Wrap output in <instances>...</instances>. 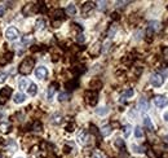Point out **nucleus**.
<instances>
[{
	"label": "nucleus",
	"mask_w": 168,
	"mask_h": 158,
	"mask_svg": "<svg viewBox=\"0 0 168 158\" xmlns=\"http://www.w3.org/2000/svg\"><path fill=\"white\" fill-rule=\"evenodd\" d=\"M34 65H35V60L32 59V57H26V59L20 63L18 71H20L21 74H23V75H27V74H30L32 71Z\"/></svg>",
	"instance_id": "f257e3e1"
},
{
	"label": "nucleus",
	"mask_w": 168,
	"mask_h": 158,
	"mask_svg": "<svg viewBox=\"0 0 168 158\" xmlns=\"http://www.w3.org/2000/svg\"><path fill=\"white\" fill-rule=\"evenodd\" d=\"M84 99H85V102H87L88 105H91V106H95V105L97 104V101H98V92H96V91H92V90L85 91Z\"/></svg>",
	"instance_id": "f03ea898"
},
{
	"label": "nucleus",
	"mask_w": 168,
	"mask_h": 158,
	"mask_svg": "<svg viewBox=\"0 0 168 158\" xmlns=\"http://www.w3.org/2000/svg\"><path fill=\"white\" fill-rule=\"evenodd\" d=\"M164 82V77L160 73H154L151 74L150 77V83L154 86V87H160Z\"/></svg>",
	"instance_id": "7ed1b4c3"
},
{
	"label": "nucleus",
	"mask_w": 168,
	"mask_h": 158,
	"mask_svg": "<svg viewBox=\"0 0 168 158\" xmlns=\"http://www.w3.org/2000/svg\"><path fill=\"white\" fill-rule=\"evenodd\" d=\"M18 35H20V32H18V30L16 29V27L10 26L7 29V31H5V38H7L9 41L12 40H16L18 38Z\"/></svg>",
	"instance_id": "20e7f679"
},
{
	"label": "nucleus",
	"mask_w": 168,
	"mask_h": 158,
	"mask_svg": "<svg viewBox=\"0 0 168 158\" xmlns=\"http://www.w3.org/2000/svg\"><path fill=\"white\" fill-rule=\"evenodd\" d=\"M101 51H102V44H101V41H96L89 48V55L92 57H97L101 53Z\"/></svg>",
	"instance_id": "39448f33"
},
{
	"label": "nucleus",
	"mask_w": 168,
	"mask_h": 158,
	"mask_svg": "<svg viewBox=\"0 0 168 158\" xmlns=\"http://www.w3.org/2000/svg\"><path fill=\"white\" fill-rule=\"evenodd\" d=\"M154 104L158 108H164L168 104V99L164 95H156L154 96Z\"/></svg>",
	"instance_id": "423d86ee"
},
{
	"label": "nucleus",
	"mask_w": 168,
	"mask_h": 158,
	"mask_svg": "<svg viewBox=\"0 0 168 158\" xmlns=\"http://www.w3.org/2000/svg\"><path fill=\"white\" fill-rule=\"evenodd\" d=\"M47 75H48V70H47L45 66H39V68H36V70H35V77H36L38 79H44V78H47Z\"/></svg>",
	"instance_id": "0eeeda50"
},
{
	"label": "nucleus",
	"mask_w": 168,
	"mask_h": 158,
	"mask_svg": "<svg viewBox=\"0 0 168 158\" xmlns=\"http://www.w3.org/2000/svg\"><path fill=\"white\" fill-rule=\"evenodd\" d=\"M89 87H91L92 91H96V92H97V91L101 90V87H102V82H101L98 78H95L89 82Z\"/></svg>",
	"instance_id": "6e6552de"
},
{
	"label": "nucleus",
	"mask_w": 168,
	"mask_h": 158,
	"mask_svg": "<svg viewBox=\"0 0 168 158\" xmlns=\"http://www.w3.org/2000/svg\"><path fill=\"white\" fill-rule=\"evenodd\" d=\"M149 109V104H147V100L145 97H141L139 100V110L141 113H146Z\"/></svg>",
	"instance_id": "1a4fd4ad"
},
{
	"label": "nucleus",
	"mask_w": 168,
	"mask_h": 158,
	"mask_svg": "<svg viewBox=\"0 0 168 158\" xmlns=\"http://www.w3.org/2000/svg\"><path fill=\"white\" fill-rule=\"evenodd\" d=\"M93 8H95V3H93V1H87L83 5V8H82V13H83V16H87L88 13L93 9Z\"/></svg>",
	"instance_id": "9d476101"
},
{
	"label": "nucleus",
	"mask_w": 168,
	"mask_h": 158,
	"mask_svg": "<svg viewBox=\"0 0 168 158\" xmlns=\"http://www.w3.org/2000/svg\"><path fill=\"white\" fill-rule=\"evenodd\" d=\"M57 87H58L57 83H52V84L48 87V91H47V97H48V100L53 99V95H54V92H56Z\"/></svg>",
	"instance_id": "9b49d317"
},
{
	"label": "nucleus",
	"mask_w": 168,
	"mask_h": 158,
	"mask_svg": "<svg viewBox=\"0 0 168 158\" xmlns=\"http://www.w3.org/2000/svg\"><path fill=\"white\" fill-rule=\"evenodd\" d=\"M12 88L10 87H3L1 90H0V96L1 97H5V99H8V97H10L12 96Z\"/></svg>",
	"instance_id": "f8f14e48"
},
{
	"label": "nucleus",
	"mask_w": 168,
	"mask_h": 158,
	"mask_svg": "<svg viewBox=\"0 0 168 158\" xmlns=\"http://www.w3.org/2000/svg\"><path fill=\"white\" fill-rule=\"evenodd\" d=\"M63 17H65V10L61 9V8H58V9H56L53 12V18H54V20L61 21V20H63Z\"/></svg>",
	"instance_id": "ddd939ff"
},
{
	"label": "nucleus",
	"mask_w": 168,
	"mask_h": 158,
	"mask_svg": "<svg viewBox=\"0 0 168 158\" xmlns=\"http://www.w3.org/2000/svg\"><path fill=\"white\" fill-rule=\"evenodd\" d=\"M78 79H71V80H69V82H66V88L67 90H70V91H73V90H75L76 87H78Z\"/></svg>",
	"instance_id": "4468645a"
},
{
	"label": "nucleus",
	"mask_w": 168,
	"mask_h": 158,
	"mask_svg": "<svg viewBox=\"0 0 168 158\" xmlns=\"http://www.w3.org/2000/svg\"><path fill=\"white\" fill-rule=\"evenodd\" d=\"M149 27H150V29L155 32V31H159V30L162 29V23L159 21H151L150 23H149Z\"/></svg>",
	"instance_id": "2eb2a0df"
},
{
	"label": "nucleus",
	"mask_w": 168,
	"mask_h": 158,
	"mask_svg": "<svg viewBox=\"0 0 168 158\" xmlns=\"http://www.w3.org/2000/svg\"><path fill=\"white\" fill-rule=\"evenodd\" d=\"M111 132H112V127L111 126H104L102 128H101V135H102L104 137L109 136Z\"/></svg>",
	"instance_id": "dca6fc26"
},
{
	"label": "nucleus",
	"mask_w": 168,
	"mask_h": 158,
	"mask_svg": "<svg viewBox=\"0 0 168 158\" xmlns=\"http://www.w3.org/2000/svg\"><path fill=\"white\" fill-rule=\"evenodd\" d=\"M25 100H26V96H25L23 93H16L14 99H13V101H14L16 104H22Z\"/></svg>",
	"instance_id": "f3484780"
},
{
	"label": "nucleus",
	"mask_w": 168,
	"mask_h": 158,
	"mask_svg": "<svg viewBox=\"0 0 168 158\" xmlns=\"http://www.w3.org/2000/svg\"><path fill=\"white\" fill-rule=\"evenodd\" d=\"M144 126L146 127V128H149V131H154V124H153V122H151V119L149 117L144 118Z\"/></svg>",
	"instance_id": "a211bd4d"
},
{
	"label": "nucleus",
	"mask_w": 168,
	"mask_h": 158,
	"mask_svg": "<svg viewBox=\"0 0 168 158\" xmlns=\"http://www.w3.org/2000/svg\"><path fill=\"white\" fill-rule=\"evenodd\" d=\"M66 13H67V16H75L76 13V8L74 4H69L67 8H66Z\"/></svg>",
	"instance_id": "6ab92c4d"
},
{
	"label": "nucleus",
	"mask_w": 168,
	"mask_h": 158,
	"mask_svg": "<svg viewBox=\"0 0 168 158\" xmlns=\"http://www.w3.org/2000/svg\"><path fill=\"white\" fill-rule=\"evenodd\" d=\"M30 84H31V82L29 79H22L20 82V88L21 90H29Z\"/></svg>",
	"instance_id": "aec40b11"
},
{
	"label": "nucleus",
	"mask_w": 168,
	"mask_h": 158,
	"mask_svg": "<svg viewBox=\"0 0 168 158\" xmlns=\"http://www.w3.org/2000/svg\"><path fill=\"white\" fill-rule=\"evenodd\" d=\"M62 122V115L61 114H53L52 115V123L53 124H60Z\"/></svg>",
	"instance_id": "412c9836"
},
{
	"label": "nucleus",
	"mask_w": 168,
	"mask_h": 158,
	"mask_svg": "<svg viewBox=\"0 0 168 158\" xmlns=\"http://www.w3.org/2000/svg\"><path fill=\"white\" fill-rule=\"evenodd\" d=\"M134 136H136L137 139L144 137V131H142V128L140 126H137L136 128H134Z\"/></svg>",
	"instance_id": "4be33fe9"
},
{
	"label": "nucleus",
	"mask_w": 168,
	"mask_h": 158,
	"mask_svg": "<svg viewBox=\"0 0 168 158\" xmlns=\"http://www.w3.org/2000/svg\"><path fill=\"white\" fill-rule=\"evenodd\" d=\"M27 92L30 93L31 96H35L36 95V92H38V87H36V84H30V87H29V90H27Z\"/></svg>",
	"instance_id": "5701e85b"
},
{
	"label": "nucleus",
	"mask_w": 168,
	"mask_h": 158,
	"mask_svg": "<svg viewBox=\"0 0 168 158\" xmlns=\"http://www.w3.org/2000/svg\"><path fill=\"white\" fill-rule=\"evenodd\" d=\"M42 128H43V126H42V123H40L39 121L34 122V124H32V131H35V132H40V131H42Z\"/></svg>",
	"instance_id": "b1692460"
},
{
	"label": "nucleus",
	"mask_w": 168,
	"mask_h": 158,
	"mask_svg": "<svg viewBox=\"0 0 168 158\" xmlns=\"http://www.w3.org/2000/svg\"><path fill=\"white\" fill-rule=\"evenodd\" d=\"M145 37H146V40H147V41H151V40H153L154 31H153V30H151L149 26H147V29H146V34H145Z\"/></svg>",
	"instance_id": "393cba45"
},
{
	"label": "nucleus",
	"mask_w": 168,
	"mask_h": 158,
	"mask_svg": "<svg viewBox=\"0 0 168 158\" xmlns=\"http://www.w3.org/2000/svg\"><path fill=\"white\" fill-rule=\"evenodd\" d=\"M117 30H118V27L115 26V25H111V26H110V29H109V32H107V37L112 38L115 35V32H117Z\"/></svg>",
	"instance_id": "a878e982"
},
{
	"label": "nucleus",
	"mask_w": 168,
	"mask_h": 158,
	"mask_svg": "<svg viewBox=\"0 0 168 158\" xmlns=\"http://www.w3.org/2000/svg\"><path fill=\"white\" fill-rule=\"evenodd\" d=\"M32 8H34V5H32V4H27L26 7L23 8V14H26V16H30V14H31V10H32Z\"/></svg>",
	"instance_id": "bb28decb"
},
{
	"label": "nucleus",
	"mask_w": 168,
	"mask_h": 158,
	"mask_svg": "<svg viewBox=\"0 0 168 158\" xmlns=\"http://www.w3.org/2000/svg\"><path fill=\"white\" fill-rule=\"evenodd\" d=\"M69 99H70V93H67V92H61L58 95L60 101H66V100H69Z\"/></svg>",
	"instance_id": "cd10ccee"
},
{
	"label": "nucleus",
	"mask_w": 168,
	"mask_h": 158,
	"mask_svg": "<svg viewBox=\"0 0 168 158\" xmlns=\"http://www.w3.org/2000/svg\"><path fill=\"white\" fill-rule=\"evenodd\" d=\"M115 146H118V148H124V140L123 139H120V137H118V139H115Z\"/></svg>",
	"instance_id": "c85d7f7f"
},
{
	"label": "nucleus",
	"mask_w": 168,
	"mask_h": 158,
	"mask_svg": "<svg viewBox=\"0 0 168 158\" xmlns=\"http://www.w3.org/2000/svg\"><path fill=\"white\" fill-rule=\"evenodd\" d=\"M133 93H134V91L129 88V90H127V91H124V92H123L122 97H123V99H125V97H131V96H133Z\"/></svg>",
	"instance_id": "c756f323"
},
{
	"label": "nucleus",
	"mask_w": 168,
	"mask_h": 158,
	"mask_svg": "<svg viewBox=\"0 0 168 158\" xmlns=\"http://www.w3.org/2000/svg\"><path fill=\"white\" fill-rule=\"evenodd\" d=\"M96 113H97L98 115H105L107 113V108L106 106H102V108H98L97 110H96Z\"/></svg>",
	"instance_id": "7c9ffc66"
},
{
	"label": "nucleus",
	"mask_w": 168,
	"mask_h": 158,
	"mask_svg": "<svg viewBox=\"0 0 168 158\" xmlns=\"http://www.w3.org/2000/svg\"><path fill=\"white\" fill-rule=\"evenodd\" d=\"M123 130H124V136L128 137L129 135H131V131H132V127L129 126V124H127V126L123 127Z\"/></svg>",
	"instance_id": "2f4dec72"
},
{
	"label": "nucleus",
	"mask_w": 168,
	"mask_h": 158,
	"mask_svg": "<svg viewBox=\"0 0 168 158\" xmlns=\"http://www.w3.org/2000/svg\"><path fill=\"white\" fill-rule=\"evenodd\" d=\"M44 25H45L44 20H38L36 21V25H35V27H36V30H42L43 27H44Z\"/></svg>",
	"instance_id": "473e14b6"
},
{
	"label": "nucleus",
	"mask_w": 168,
	"mask_h": 158,
	"mask_svg": "<svg viewBox=\"0 0 168 158\" xmlns=\"http://www.w3.org/2000/svg\"><path fill=\"white\" fill-rule=\"evenodd\" d=\"M0 130L3 132H8L9 131V123H0Z\"/></svg>",
	"instance_id": "72a5a7b5"
},
{
	"label": "nucleus",
	"mask_w": 168,
	"mask_h": 158,
	"mask_svg": "<svg viewBox=\"0 0 168 158\" xmlns=\"http://www.w3.org/2000/svg\"><path fill=\"white\" fill-rule=\"evenodd\" d=\"M132 149H133L136 153H144V148L142 146H137V145H132Z\"/></svg>",
	"instance_id": "f704fd0d"
},
{
	"label": "nucleus",
	"mask_w": 168,
	"mask_h": 158,
	"mask_svg": "<svg viewBox=\"0 0 168 158\" xmlns=\"http://www.w3.org/2000/svg\"><path fill=\"white\" fill-rule=\"evenodd\" d=\"M145 152H146V154H147L149 158H158V157H156V154L154 153L153 149H147V150H145Z\"/></svg>",
	"instance_id": "c9c22d12"
},
{
	"label": "nucleus",
	"mask_w": 168,
	"mask_h": 158,
	"mask_svg": "<svg viewBox=\"0 0 168 158\" xmlns=\"http://www.w3.org/2000/svg\"><path fill=\"white\" fill-rule=\"evenodd\" d=\"M76 41H78V43H84V41H85L84 35L83 34H78V35H76Z\"/></svg>",
	"instance_id": "e433bc0d"
},
{
	"label": "nucleus",
	"mask_w": 168,
	"mask_h": 158,
	"mask_svg": "<svg viewBox=\"0 0 168 158\" xmlns=\"http://www.w3.org/2000/svg\"><path fill=\"white\" fill-rule=\"evenodd\" d=\"M7 73H0V83H4L7 80Z\"/></svg>",
	"instance_id": "4c0bfd02"
},
{
	"label": "nucleus",
	"mask_w": 168,
	"mask_h": 158,
	"mask_svg": "<svg viewBox=\"0 0 168 158\" xmlns=\"http://www.w3.org/2000/svg\"><path fill=\"white\" fill-rule=\"evenodd\" d=\"M119 158H128V153L124 150V149H122L119 153Z\"/></svg>",
	"instance_id": "58836bf2"
},
{
	"label": "nucleus",
	"mask_w": 168,
	"mask_h": 158,
	"mask_svg": "<svg viewBox=\"0 0 168 158\" xmlns=\"http://www.w3.org/2000/svg\"><path fill=\"white\" fill-rule=\"evenodd\" d=\"M106 4H107L106 1H100V3H98V5H100V7H98V8H100L101 10H104V9H105V8H106Z\"/></svg>",
	"instance_id": "ea45409f"
},
{
	"label": "nucleus",
	"mask_w": 168,
	"mask_h": 158,
	"mask_svg": "<svg viewBox=\"0 0 168 158\" xmlns=\"http://www.w3.org/2000/svg\"><path fill=\"white\" fill-rule=\"evenodd\" d=\"M110 46H111V41H110V40H107L106 43H105V46H104V52H106L107 49L110 48Z\"/></svg>",
	"instance_id": "a19ab883"
},
{
	"label": "nucleus",
	"mask_w": 168,
	"mask_h": 158,
	"mask_svg": "<svg viewBox=\"0 0 168 158\" xmlns=\"http://www.w3.org/2000/svg\"><path fill=\"white\" fill-rule=\"evenodd\" d=\"M4 13H5V5L0 4V17H3V16H4Z\"/></svg>",
	"instance_id": "79ce46f5"
},
{
	"label": "nucleus",
	"mask_w": 168,
	"mask_h": 158,
	"mask_svg": "<svg viewBox=\"0 0 168 158\" xmlns=\"http://www.w3.org/2000/svg\"><path fill=\"white\" fill-rule=\"evenodd\" d=\"M125 4H129V1H117L118 7H125Z\"/></svg>",
	"instance_id": "37998d69"
},
{
	"label": "nucleus",
	"mask_w": 168,
	"mask_h": 158,
	"mask_svg": "<svg viewBox=\"0 0 168 158\" xmlns=\"http://www.w3.org/2000/svg\"><path fill=\"white\" fill-rule=\"evenodd\" d=\"M66 131L73 132L74 131V124H69V126H66Z\"/></svg>",
	"instance_id": "c03bdc74"
},
{
	"label": "nucleus",
	"mask_w": 168,
	"mask_h": 158,
	"mask_svg": "<svg viewBox=\"0 0 168 158\" xmlns=\"http://www.w3.org/2000/svg\"><path fill=\"white\" fill-rule=\"evenodd\" d=\"M163 55L166 57V60H168V48H163Z\"/></svg>",
	"instance_id": "a18cd8bd"
},
{
	"label": "nucleus",
	"mask_w": 168,
	"mask_h": 158,
	"mask_svg": "<svg viewBox=\"0 0 168 158\" xmlns=\"http://www.w3.org/2000/svg\"><path fill=\"white\" fill-rule=\"evenodd\" d=\"M93 158H104V157H102V154H101V153H95Z\"/></svg>",
	"instance_id": "49530a36"
},
{
	"label": "nucleus",
	"mask_w": 168,
	"mask_h": 158,
	"mask_svg": "<svg viewBox=\"0 0 168 158\" xmlns=\"http://www.w3.org/2000/svg\"><path fill=\"white\" fill-rule=\"evenodd\" d=\"M134 35H136V39L139 40L140 38H141V31H137V32H136V34H134Z\"/></svg>",
	"instance_id": "de8ad7c7"
},
{
	"label": "nucleus",
	"mask_w": 168,
	"mask_h": 158,
	"mask_svg": "<svg viewBox=\"0 0 168 158\" xmlns=\"http://www.w3.org/2000/svg\"><path fill=\"white\" fill-rule=\"evenodd\" d=\"M111 18H114V20H118V18H119V17H118V13H112Z\"/></svg>",
	"instance_id": "09e8293b"
},
{
	"label": "nucleus",
	"mask_w": 168,
	"mask_h": 158,
	"mask_svg": "<svg viewBox=\"0 0 168 158\" xmlns=\"http://www.w3.org/2000/svg\"><path fill=\"white\" fill-rule=\"evenodd\" d=\"M163 118H164V121H168V112H166L163 114Z\"/></svg>",
	"instance_id": "8fccbe9b"
},
{
	"label": "nucleus",
	"mask_w": 168,
	"mask_h": 158,
	"mask_svg": "<svg viewBox=\"0 0 168 158\" xmlns=\"http://www.w3.org/2000/svg\"><path fill=\"white\" fill-rule=\"evenodd\" d=\"M163 140L166 141V143H168V135H167V136H164V137H163Z\"/></svg>",
	"instance_id": "3c124183"
},
{
	"label": "nucleus",
	"mask_w": 168,
	"mask_h": 158,
	"mask_svg": "<svg viewBox=\"0 0 168 158\" xmlns=\"http://www.w3.org/2000/svg\"><path fill=\"white\" fill-rule=\"evenodd\" d=\"M0 158H4V156H3V153L0 152Z\"/></svg>",
	"instance_id": "603ef678"
}]
</instances>
